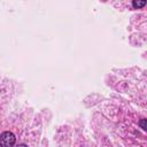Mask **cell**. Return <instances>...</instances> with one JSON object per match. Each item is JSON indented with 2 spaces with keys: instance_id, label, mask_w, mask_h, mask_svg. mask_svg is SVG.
<instances>
[{
  "instance_id": "obj_4",
  "label": "cell",
  "mask_w": 147,
  "mask_h": 147,
  "mask_svg": "<svg viewBox=\"0 0 147 147\" xmlns=\"http://www.w3.org/2000/svg\"><path fill=\"white\" fill-rule=\"evenodd\" d=\"M16 147H28L26 145H24V144H21V145H17Z\"/></svg>"
},
{
  "instance_id": "obj_2",
  "label": "cell",
  "mask_w": 147,
  "mask_h": 147,
  "mask_svg": "<svg viewBox=\"0 0 147 147\" xmlns=\"http://www.w3.org/2000/svg\"><path fill=\"white\" fill-rule=\"evenodd\" d=\"M146 5V0H134L132 2V6L134 8H142Z\"/></svg>"
},
{
  "instance_id": "obj_3",
  "label": "cell",
  "mask_w": 147,
  "mask_h": 147,
  "mask_svg": "<svg viewBox=\"0 0 147 147\" xmlns=\"http://www.w3.org/2000/svg\"><path fill=\"white\" fill-rule=\"evenodd\" d=\"M139 125H140L141 129H144L145 131H147V119H141L139 122Z\"/></svg>"
},
{
  "instance_id": "obj_1",
  "label": "cell",
  "mask_w": 147,
  "mask_h": 147,
  "mask_svg": "<svg viewBox=\"0 0 147 147\" xmlns=\"http://www.w3.org/2000/svg\"><path fill=\"white\" fill-rule=\"evenodd\" d=\"M15 136L9 132V131H6V132H2L1 133V137H0V142H1V146L2 147H11L14 144H15Z\"/></svg>"
}]
</instances>
